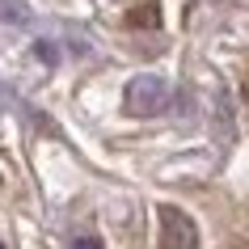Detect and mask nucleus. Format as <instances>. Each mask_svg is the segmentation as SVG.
<instances>
[{
    "mask_svg": "<svg viewBox=\"0 0 249 249\" xmlns=\"http://www.w3.org/2000/svg\"><path fill=\"white\" fill-rule=\"evenodd\" d=\"M72 249H106V245H102V241H97V236H80V241H76V245H72Z\"/></svg>",
    "mask_w": 249,
    "mask_h": 249,
    "instance_id": "4",
    "label": "nucleus"
},
{
    "mask_svg": "<svg viewBox=\"0 0 249 249\" xmlns=\"http://www.w3.org/2000/svg\"><path fill=\"white\" fill-rule=\"evenodd\" d=\"M0 17L13 21V26H26V21H30V13L21 9V4H13V0H0Z\"/></svg>",
    "mask_w": 249,
    "mask_h": 249,
    "instance_id": "3",
    "label": "nucleus"
},
{
    "mask_svg": "<svg viewBox=\"0 0 249 249\" xmlns=\"http://www.w3.org/2000/svg\"><path fill=\"white\" fill-rule=\"evenodd\" d=\"M34 51H38V59H47V64H51V59H55V47H51V42H38Z\"/></svg>",
    "mask_w": 249,
    "mask_h": 249,
    "instance_id": "5",
    "label": "nucleus"
},
{
    "mask_svg": "<svg viewBox=\"0 0 249 249\" xmlns=\"http://www.w3.org/2000/svg\"><path fill=\"white\" fill-rule=\"evenodd\" d=\"M160 228H165V249H195L198 245V232H195V224H190V215L178 207H160Z\"/></svg>",
    "mask_w": 249,
    "mask_h": 249,
    "instance_id": "2",
    "label": "nucleus"
},
{
    "mask_svg": "<svg viewBox=\"0 0 249 249\" xmlns=\"http://www.w3.org/2000/svg\"><path fill=\"white\" fill-rule=\"evenodd\" d=\"M127 114H135V118H152V114H160L165 110V102H169V89H165V80L160 76H135L131 85H127Z\"/></svg>",
    "mask_w": 249,
    "mask_h": 249,
    "instance_id": "1",
    "label": "nucleus"
}]
</instances>
